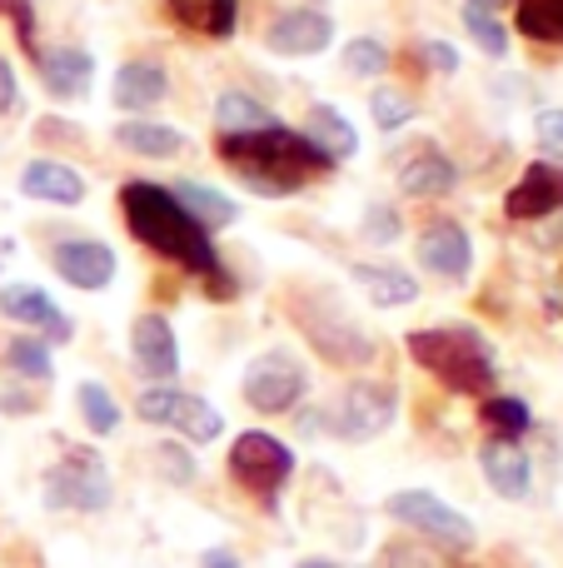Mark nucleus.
<instances>
[{
    "instance_id": "obj_11",
    "label": "nucleus",
    "mask_w": 563,
    "mask_h": 568,
    "mask_svg": "<svg viewBox=\"0 0 563 568\" xmlns=\"http://www.w3.org/2000/svg\"><path fill=\"white\" fill-rule=\"evenodd\" d=\"M559 210H563V165H549V160L529 165L519 175V185L504 195V215L514 225H534V220H549Z\"/></svg>"
},
{
    "instance_id": "obj_10",
    "label": "nucleus",
    "mask_w": 563,
    "mask_h": 568,
    "mask_svg": "<svg viewBox=\"0 0 563 568\" xmlns=\"http://www.w3.org/2000/svg\"><path fill=\"white\" fill-rule=\"evenodd\" d=\"M395 414H399L395 384H385V379H359V384H349V389H345L339 409L325 414V424L339 434V439L365 444V439H379V434L395 424Z\"/></svg>"
},
{
    "instance_id": "obj_42",
    "label": "nucleus",
    "mask_w": 563,
    "mask_h": 568,
    "mask_svg": "<svg viewBox=\"0 0 563 568\" xmlns=\"http://www.w3.org/2000/svg\"><path fill=\"white\" fill-rule=\"evenodd\" d=\"M10 10H16V36H20V45L30 50V55H40V45H35V20H30V6L25 0H6Z\"/></svg>"
},
{
    "instance_id": "obj_45",
    "label": "nucleus",
    "mask_w": 563,
    "mask_h": 568,
    "mask_svg": "<svg viewBox=\"0 0 563 568\" xmlns=\"http://www.w3.org/2000/svg\"><path fill=\"white\" fill-rule=\"evenodd\" d=\"M10 255H16V245H10V240H6V235H0V265H6V260H10Z\"/></svg>"
},
{
    "instance_id": "obj_3",
    "label": "nucleus",
    "mask_w": 563,
    "mask_h": 568,
    "mask_svg": "<svg viewBox=\"0 0 563 568\" xmlns=\"http://www.w3.org/2000/svg\"><path fill=\"white\" fill-rule=\"evenodd\" d=\"M405 344H409V359H414L424 374H434V379L454 394H489L499 379L494 349H489L484 334L469 329V324L414 329Z\"/></svg>"
},
{
    "instance_id": "obj_29",
    "label": "nucleus",
    "mask_w": 563,
    "mask_h": 568,
    "mask_svg": "<svg viewBox=\"0 0 563 568\" xmlns=\"http://www.w3.org/2000/svg\"><path fill=\"white\" fill-rule=\"evenodd\" d=\"M75 404H80V414H85V429H90V434H100V439H105V434L120 429V404L110 399L105 384L85 379V384L75 389Z\"/></svg>"
},
{
    "instance_id": "obj_39",
    "label": "nucleus",
    "mask_w": 563,
    "mask_h": 568,
    "mask_svg": "<svg viewBox=\"0 0 563 568\" xmlns=\"http://www.w3.org/2000/svg\"><path fill=\"white\" fill-rule=\"evenodd\" d=\"M35 135L45 140V145H50V140H65L70 150H85V130H80V125H65V120H40Z\"/></svg>"
},
{
    "instance_id": "obj_26",
    "label": "nucleus",
    "mask_w": 563,
    "mask_h": 568,
    "mask_svg": "<svg viewBox=\"0 0 563 568\" xmlns=\"http://www.w3.org/2000/svg\"><path fill=\"white\" fill-rule=\"evenodd\" d=\"M269 125H279V120L269 115L255 95H239V90L219 95V105H215V130L219 135H249V130H269Z\"/></svg>"
},
{
    "instance_id": "obj_5",
    "label": "nucleus",
    "mask_w": 563,
    "mask_h": 568,
    "mask_svg": "<svg viewBox=\"0 0 563 568\" xmlns=\"http://www.w3.org/2000/svg\"><path fill=\"white\" fill-rule=\"evenodd\" d=\"M295 324H299V334L315 344V354H325V359L339 364V369H365V364L379 354V344L369 339L359 324H349V314H339L335 300L295 304Z\"/></svg>"
},
{
    "instance_id": "obj_17",
    "label": "nucleus",
    "mask_w": 563,
    "mask_h": 568,
    "mask_svg": "<svg viewBox=\"0 0 563 568\" xmlns=\"http://www.w3.org/2000/svg\"><path fill=\"white\" fill-rule=\"evenodd\" d=\"M479 464H484V479L499 499H514V504L529 499V489H534V464L519 449V439H489L484 449H479Z\"/></svg>"
},
{
    "instance_id": "obj_8",
    "label": "nucleus",
    "mask_w": 563,
    "mask_h": 568,
    "mask_svg": "<svg viewBox=\"0 0 563 568\" xmlns=\"http://www.w3.org/2000/svg\"><path fill=\"white\" fill-rule=\"evenodd\" d=\"M239 394H245V404L255 414H289L309 394V374L295 354L265 349L259 359H249L245 379H239Z\"/></svg>"
},
{
    "instance_id": "obj_38",
    "label": "nucleus",
    "mask_w": 563,
    "mask_h": 568,
    "mask_svg": "<svg viewBox=\"0 0 563 568\" xmlns=\"http://www.w3.org/2000/svg\"><path fill=\"white\" fill-rule=\"evenodd\" d=\"M235 20H239V0H205V36L229 40L235 36Z\"/></svg>"
},
{
    "instance_id": "obj_16",
    "label": "nucleus",
    "mask_w": 563,
    "mask_h": 568,
    "mask_svg": "<svg viewBox=\"0 0 563 568\" xmlns=\"http://www.w3.org/2000/svg\"><path fill=\"white\" fill-rule=\"evenodd\" d=\"M50 265L65 284L75 290H105L115 280V250L100 245V240H60L50 250Z\"/></svg>"
},
{
    "instance_id": "obj_21",
    "label": "nucleus",
    "mask_w": 563,
    "mask_h": 568,
    "mask_svg": "<svg viewBox=\"0 0 563 568\" xmlns=\"http://www.w3.org/2000/svg\"><path fill=\"white\" fill-rule=\"evenodd\" d=\"M170 75L155 60H130V65L115 70V105L120 110H150L155 100H165Z\"/></svg>"
},
{
    "instance_id": "obj_25",
    "label": "nucleus",
    "mask_w": 563,
    "mask_h": 568,
    "mask_svg": "<svg viewBox=\"0 0 563 568\" xmlns=\"http://www.w3.org/2000/svg\"><path fill=\"white\" fill-rule=\"evenodd\" d=\"M305 135L315 140L325 155H335V160H349L359 150V135H355V125H349L345 115H339L335 105H315L309 110V120H305Z\"/></svg>"
},
{
    "instance_id": "obj_32",
    "label": "nucleus",
    "mask_w": 563,
    "mask_h": 568,
    "mask_svg": "<svg viewBox=\"0 0 563 568\" xmlns=\"http://www.w3.org/2000/svg\"><path fill=\"white\" fill-rule=\"evenodd\" d=\"M345 70H349V75H385V70H389V50L379 45V40H369V36L349 40V45H345Z\"/></svg>"
},
{
    "instance_id": "obj_33",
    "label": "nucleus",
    "mask_w": 563,
    "mask_h": 568,
    "mask_svg": "<svg viewBox=\"0 0 563 568\" xmlns=\"http://www.w3.org/2000/svg\"><path fill=\"white\" fill-rule=\"evenodd\" d=\"M369 115H375L379 130H399L414 120V105H409V95H399V90H375V95H369Z\"/></svg>"
},
{
    "instance_id": "obj_34",
    "label": "nucleus",
    "mask_w": 563,
    "mask_h": 568,
    "mask_svg": "<svg viewBox=\"0 0 563 568\" xmlns=\"http://www.w3.org/2000/svg\"><path fill=\"white\" fill-rule=\"evenodd\" d=\"M385 568H444V559H439L434 549H424V544H389L385 549Z\"/></svg>"
},
{
    "instance_id": "obj_40",
    "label": "nucleus",
    "mask_w": 563,
    "mask_h": 568,
    "mask_svg": "<svg viewBox=\"0 0 563 568\" xmlns=\"http://www.w3.org/2000/svg\"><path fill=\"white\" fill-rule=\"evenodd\" d=\"M16 110H20V80L10 70V60L0 55V115H16Z\"/></svg>"
},
{
    "instance_id": "obj_1",
    "label": "nucleus",
    "mask_w": 563,
    "mask_h": 568,
    "mask_svg": "<svg viewBox=\"0 0 563 568\" xmlns=\"http://www.w3.org/2000/svg\"><path fill=\"white\" fill-rule=\"evenodd\" d=\"M120 210H125L130 235H135L145 250L170 255L185 270H195V275L209 284L215 300H229V294H235V280H229L225 265H219V250L209 245V230H199L165 185H155V180H125V185H120Z\"/></svg>"
},
{
    "instance_id": "obj_18",
    "label": "nucleus",
    "mask_w": 563,
    "mask_h": 568,
    "mask_svg": "<svg viewBox=\"0 0 563 568\" xmlns=\"http://www.w3.org/2000/svg\"><path fill=\"white\" fill-rule=\"evenodd\" d=\"M35 70H40V85L50 90L55 100H80L95 80V60L75 45H50L35 55Z\"/></svg>"
},
{
    "instance_id": "obj_31",
    "label": "nucleus",
    "mask_w": 563,
    "mask_h": 568,
    "mask_svg": "<svg viewBox=\"0 0 563 568\" xmlns=\"http://www.w3.org/2000/svg\"><path fill=\"white\" fill-rule=\"evenodd\" d=\"M464 26H469V36H474V45L484 50V55H494V60L509 55V30L499 26L494 16H484V10H469V6H464Z\"/></svg>"
},
{
    "instance_id": "obj_6",
    "label": "nucleus",
    "mask_w": 563,
    "mask_h": 568,
    "mask_svg": "<svg viewBox=\"0 0 563 568\" xmlns=\"http://www.w3.org/2000/svg\"><path fill=\"white\" fill-rule=\"evenodd\" d=\"M45 509H75V514H100L110 509V469L100 454L90 449H65V459L45 469Z\"/></svg>"
},
{
    "instance_id": "obj_37",
    "label": "nucleus",
    "mask_w": 563,
    "mask_h": 568,
    "mask_svg": "<svg viewBox=\"0 0 563 568\" xmlns=\"http://www.w3.org/2000/svg\"><path fill=\"white\" fill-rule=\"evenodd\" d=\"M534 140H539V150H544L549 160H559L563 165V110H544V115L534 120Z\"/></svg>"
},
{
    "instance_id": "obj_23",
    "label": "nucleus",
    "mask_w": 563,
    "mask_h": 568,
    "mask_svg": "<svg viewBox=\"0 0 563 568\" xmlns=\"http://www.w3.org/2000/svg\"><path fill=\"white\" fill-rule=\"evenodd\" d=\"M454 185H459V170H454V160H444L439 150H424V155H414L405 170H399V190L414 200L449 195Z\"/></svg>"
},
{
    "instance_id": "obj_41",
    "label": "nucleus",
    "mask_w": 563,
    "mask_h": 568,
    "mask_svg": "<svg viewBox=\"0 0 563 568\" xmlns=\"http://www.w3.org/2000/svg\"><path fill=\"white\" fill-rule=\"evenodd\" d=\"M424 60H429V70H444V75H454V70H459V50L449 45V40H429Z\"/></svg>"
},
{
    "instance_id": "obj_14",
    "label": "nucleus",
    "mask_w": 563,
    "mask_h": 568,
    "mask_svg": "<svg viewBox=\"0 0 563 568\" xmlns=\"http://www.w3.org/2000/svg\"><path fill=\"white\" fill-rule=\"evenodd\" d=\"M0 314L16 324H30L45 344H65L70 334H75V324L60 314V304L50 300L45 290H35V284H6V290H0Z\"/></svg>"
},
{
    "instance_id": "obj_12",
    "label": "nucleus",
    "mask_w": 563,
    "mask_h": 568,
    "mask_svg": "<svg viewBox=\"0 0 563 568\" xmlns=\"http://www.w3.org/2000/svg\"><path fill=\"white\" fill-rule=\"evenodd\" d=\"M414 255L429 275L459 284V280H469V265H474V240H469V230L454 225V220H434V225L419 235Z\"/></svg>"
},
{
    "instance_id": "obj_22",
    "label": "nucleus",
    "mask_w": 563,
    "mask_h": 568,
    "mask_svg": "<svg viewBox=\"0 0 563 568\" xmlns=\"http://www.w3.org/2000/svg\"><path fill=\"white\" fill-rule=\"evenodd\" d=\"M165 190L180 200V210H185L199 230H225V225H235V215H239L235 200L209 190V185H199V180H175V185H165Z\"/></svg>"
},
{
    "instance_id": "obj_24",
    "label": "nucleus",
    "mask_w": 563,
    "mask_h": 568,
    "mask_svg": "<svg viewBox=\"0 0 563 568\" xmlns=\"http://www.w3.org/2000/svg\"><path fill=\"white\" fill-rule=\"evenodd\" d=\"M115 145L130 150V155H145V160H170L185 150V135L170 125H150V120H120Z\"/></svg>"
},
{
    "instance_id": "obj_7",
    "label": "nucleus",
    "mask_w": 563,
    "mask_h": 568,
    "mask_svg": "<svg viewBox=\"0 0 563 568\" xmlns=\"http://www.w3.org/2000/svg\"><path fill=\"white\" fill-rule=\"evenodd\" d=\"M385 509H389V519H399L405 529L434 539L439 549H454V554L474 549V524H469L464 514L454 509V504L439 499V494H429V489H399V494H389Z\"/></svg>"
},
{
    "instance_id": "obj_28",
    "label": "nucleus",
    "mask_w": 563,
    "mask_h": 568,
    "mask_svg": "<svg viewBox=\"0 0 563 568\" xmlns=\"http://www.w3.org/2000/svg\"><path fill=\"white\" fill-rule=\"evenodd\" d=\"M519 20L529 40H544V45H563V0H514Z\"/></svg>"
},
{
    "instance_id": "obj_27",
    "label": "nucleus",
    "mask_w": 563,
    "mask_h": 568,
    "mask_svg": "<svg viewBox=\"0 0 563 568\" xmlns=\"http://www.w3.org/2000/svg\"><path fill=\"white\" fill-rule=\"evenodd\" d=\"M479 424H484L494 439H519V434H529L534 414H529V404L514 399V394H484V404H479Z\"/></svg>"
},
{
    "instance_id": "obj_20",
    "label": "nucleus",
    "mask_w": 563,
    "mask_h": 568,
    "mask_svg": "<svg viewBox=\"0 0 563 568\" xmlns=\"http://www.w3.org/2000/svg\"><path fill=\"white\" fill-rule=\"evenodd\" d=\"M349 280L365 290V300L375 310H399V304H414L419 300V280L405 275L399 265H355Z\"/></svg>"
},
{
    "instance_id": "obj_4",
    "label": "nucleus",
    "mask_w": 563,
    "mask_h": 568,
    "mask_svg": "<svg viewBox=\"0 0 563 568\" xmlns=\"http://www.w3.org/2000/svg\"><path fill=\"white\" fill-rule=\"evenodd\" d=\"M229 479L245 494H255L265 509H275V499L285 494V484L295 479V449L279 444L275 434L249 429L229 444Z\"/></svg>"
},
{
    "instance_id": "obj_9",
    "label": "nucleus",
    "mask_w": 563,
    "mask_h": 568,
    "mask_svg": "<svg viewBox=\"0 0 563 568\" xmlns=\"http://www.w3.org/2000/svg\"><path fill=\"white\" fill-rule=\"evenodd\" d=\"M135 414L145 424H160V429H175L185 434L190 444H209L225 434V414L215 404H205L199 394H185V389H170V384H155L135 399Z\"/></svg>"
},
{
    "instance_id": "obj_15",
    "label": "nucleus",
    "mask_w": 563,
    "mask_h": 568,
    "mask_svg": "<svg viewBox=\"0 0 563 568\" xmlns=\"http://www.w3.org/2000/svg\"><path fill=\"white\" fill-rule=\"evenodd\" d=\"M130 354H135L140 374L155 384H170L180 374V344L165 314H140L135 329H130Z\"/></svg>"
},
{
    "instance_id": "obj_35",
    "label": "nucleus",
    "mask_w": 563,
    "mask_h": 568,
    "mask_svg": "<svg viewBox=\"0 0 563 568\" xmlns=\"http://www.w3.org/2000/svg\"><path fill=\"white\" fill-rule=\"evenodd\" d=\"M160 474H165L175 489H190V484H195V459H190L180 444H160Z\"/></svg>"
},
{
    "instance_id": "obj_30",
    "label": "nucleus",
    "mask_w": 563,
    "mask_h": 568,
    "mask_svg": "<svg viewBox=\"0 0 563 568\" xmlns=\"http://www.w3.org/2000/svg\"><path fill=\"white\" fill-rule=\"evenodd\" d=\"M6 369H10V374H20V379L45 384L50 374H55L50 344H45V339H6Z\"/></svg>"
},
{
    "instance_id": "obj_2",
    "label": "nucleus",
    "mask_w": 563,
    "mask_h": 568,
    "mask_svg": "<svg viewBox=\"0 0 563 568\" xmlns=\"http://www.w3.org/2000/svg\"><path fill=\"white\" fill-rule=\"evenodd\" d=\"M219 160H225V170L235 180H245V190H255L265 200L299 195L309 180L329 175L339 165L305 130H289V125L249 130V135H219Z\"/></svg>"
},
{
    "instance_id": "obj_19",
    "label": "nucleus",
    "mask_w": 563,
    "mask_h": 568,
    "mask_svg": "<svg viewBox=\"0 0 563 568\" xmlns=\"http://www.w3.org/2000/svg\"><path fill=\"white\" fill-rule=\"evenodd\" d=\"M20 190L30 200H50V205H80L85 200V180L70 165H60V160H30L20 170Z\"/></svg>"
},
{
    "instance_id": "obj_43",
    "label": "nucleus",
    "mask_w": 563,
    "mask_h": 568,
    "mask_svg": "<svg viewBox=\"0 0 563 568\" xmlns=\"http://www.w3.org/2000/svg\"><path fill=\"white\" fill-rule=\"evenodd\" d=\"M199 568H239V559H235V549H205Z\"/></svg>"
},
{
    "instance_id": "obj_44",
    "label": "nucleus",
    "mask_w": 563,
    "mask_h": 568,
    "mask_svg": "<svg viewBox=\"0 0 563 568\" xmlns=\"http://www.w3.org/2000/svg\"><path fill=\"white\" fill-rule=\"evenodd\" d=\"M499 6H509V0H469V10H484V16H494Z\"/></svg>"
},
{
    "instance_id": "obj_46",
    "label": "nucleus",
    "mask_w": 563,
    "mask_h": 568,
    "mask_svg": "<svg viewBox=\"0 0 563 568\" xmlns=\"http://www.w3.org/2000/svg\"><path fill=\"white\" fill-rule=\"evenodd\" d=\"M295 568H335V564H329V559H299Z\"/></svg>"
},
{
    "instance_id": "obj_36",
    "label": "nucleus",
    "mask_w": 563,
    "mask_h": 568,
    "mask_svg": "<svg viewBox=\"0 0 563 568\" xmlns=\"http://www.w3.org/2000/svg\"><path fill=\"white\" fill-rule=\"evenodd\" d=\"M365 240H375V245H395L399 240V215H395V205H369L365 210Z\"/></svg>"
},
{
    "instance_id": "obj_13",
    "label": "nucleus",
    "mask_w": 563,
    "mask_h": 568,
    "mask_svg": "<svg viewBox=\"0 0 563 568\" xmlns=\"http://www.w3.org/2000/svg\"><path fill=\"white\" fill-rule=\"evenodd\" d=\"M265 45L275 50V55H319V50L335 45V20L325 16V10H285V16L269 20L265 30Z\"/></svg>"
}]
</instances>
